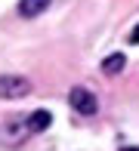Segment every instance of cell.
I'll list each match as a JSON object with an SVG mask.
<instances>
[{"label":"cell","mask_w":139,"mask_h":151,"mask_svg":"<svg viewBox=\"0 0 139 151\" xmlns=\"http://www.w3.org/2000/svg\"><path fill=\"white\" fill-rule=\"evenodd\" d=\"M43 9H50V0H22V3H19V12H22L25 19L40 16Z\"/></svg>","instance_id":"obj_5"},{"label":"cell","mask_w":139,"mask_h":151,"mask_svg":"<svg viewBox=\"0 0 139 151\" xmlns=\"http://www.w3.org/2000/svg\"><path fill=\"white\" fill-rule=\"evenodd\" d=\"M130 43H139V25H136L133 31H130Z\"/></svg>","instance_id":"obj_7"},{"label":"cell","mask_w":139,"mask_h":151,"mask_svg":"<svg viewBox=\"0 0 139 151\" xmlns=\"http://www.w3.org/2000/svg\"><path fill=\"white\" fill-rule=\"evenodd\" d=\"M25 136H31V129H28V120H19V117L6 120L3 129H0V142H6V145H19Z\"/></svg>","instance_id":"obj_3"},{"label":"cell","mask_w":139,"mask_h":151,"mask_svg":"<svg viewBox=\"0 0 139 151\" xmlns=\"http://www.w3.org/2000/svg\"><path fill=\"white\" fill-rule=\"evenodd\" d=\"M31 93V80L22 77V74H0V99L6 102H16V99H25Z\"/></svg>","instance_id":"obj_1"},{"label":"cell","mask_w":139,"mask_h":151,"mask_svg":"<svg viewBox=\"0 0 139 151\" xmlns=\"http://www.w3.org/2000/svg\"><path fill=\"white\" fill-rule=\"evenodd\" d=\"M124 151H139V148H124Z\"/></svg>","instance_id":"obj_8"},{"label":"cell","mask_w":139,"mask_h":151,"mask_svg":"<svg viewBox=\"0 0 139 151\" xmlns=\"http://www.w3.org/2000/svg\"><path fill=\"white\" fill-rule=\"evenodd\" d=\"M50 123H53V114L40 108V111H34L31 117H28V129H31V133H43V129L50 127Z\"/></svg>","instance_id":"obj_6"},{"label":"cell","mask_w":139,"mask_h":151,"mask_svg":"<svg viewBox=\"0 0 139 151\" xmlns=\"http://www.w3.org/2000/svg\"><path fill=\"white\" fill-rule=\"evenodd\" d=\"M68 102H71V108L77 114H96V108H99V102H96V96L90 90H83V86H74L71 93H68Z\"/></svg>","instance_id":"obj_2"},{"label":"cell","mask_w":139,"mask_h":151,"mask_svg":"<svg viewBox=\"0 0 139 151\" xmlns=\"http://www.w3.org/2000/svg\"><path fill=\"white\" fill-rule=\"evenodd\" d=\"M124 65H127V56H124V52H111V56L102 59V74L114 77V74H121V71H124Z\"/></svg>","instance_id":"obj_4"}]
</instances>
